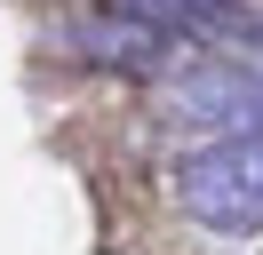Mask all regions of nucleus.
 Listing matches in <instances>:
<instances>
[{
  "label": "nucleus",
  "mask_w": 263,
  "mask_h": 255,
  "mask_svg": "<svg viewBox=\"0 0 263 255\" xmlns=\"http://www.w3.org/2000/svg\"><path fill=\"white\" fill-rule=\"evenodd\" d=\"M176 207L199 231L255 239L263 231V136H215L176 159Z\"/></svg>",
  "instance_id": "obj_1"
},
{
  "label": "nucleus",
  "mask_w": 263,
  "mask_h": 255,
  "mask_svg": "<svg viewBox=\"0 0 263 255\" xmlns=\"http://www.w3.org/2000/svg\"><path fill=\"white\" fill-rule=\"evenodd\" d=\"M160 104L176 120L208 128V136H263V64L199 48V56H183V64L160 72Z\"/></svg>",
  "instance_id": "obj_2"
},
{
  "label": "nucleus",
  "mask_w": 263,
  "mask_h": 255,
  "mask_svg": "<svg viewBox=\"0 0 263 255\" xmlns=\"http://www.w3.org/2000/svg\"><path fill=\"white\" fill-rule=\"evenodd\" d=\"M112 8L160 24L167 40H199V48H223V56H263V8H247V0H112Z\"/></svg>",
  "instance_id": "obj_3"
},
{
  "label": "nucleus",
  "mask_w": 263,
  "mask_h": 255,
  "mask_svg": "<svg viewBox=\"0 0 263 255\" xmlns=\"http://www.w3.org/2000/svg\"><path fill=\"white\" fill-rule=\"evenodd\" d=\"M64 48L80 64H104V72H128V80H160L167 64H176V40H167L160 24H144V16H128V8L80 16V24L64 32Z\"/></svg>",
  "instance_id": "obj_4"
}]
</instances>
